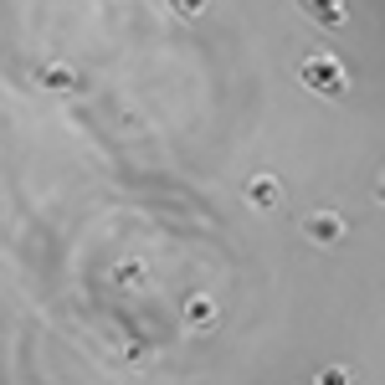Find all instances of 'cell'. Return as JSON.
Segmentation results:
<instances>
[{
    "instance_id": "cell-1",
    "label": "cell",
    "mask_w": 385,
    "mask_h": 385,
    "mask_svg": "<svg viewBox=\"0 0 385 385\" xmlns=\"http://www.w3.org/2000/svg\"><path fill=\"white\" fill-rule=\"evenodd\" d=\"M190 324H211V303L206 298H190Z\"/></svg>"
}]
</instances>
